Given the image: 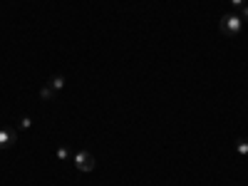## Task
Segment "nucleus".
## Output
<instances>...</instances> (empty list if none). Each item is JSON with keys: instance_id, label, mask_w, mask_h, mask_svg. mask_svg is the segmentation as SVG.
<instances>
[{"instance_id": "nucleus-4", "label": "nucleus", "mask_w": 248, "mask_h": 186, "mask_svg": "<svg viewBox=\"0 0 248 186\" xmlns=\"http://www.w3.org/2000/svg\"><path fill=\"white\" fill-rule=\"evenodd\" d=\"M50 87L57 92V90H62V87H65V75H55L52 79H50Z\"/></svg>"}, {"instance_id": "nucleus-8", "label": "nucleus", "mask_w": 248, "mask_h": 186, "mask_svg": "<svg viewBox=\"0 0 248 186\" xmlns=\"http://www.w3.org/2000/svg\"><path fill=\"white\" fill-rule=\"evenodd\" d=\"M30 127H32V119L30 117H25L23 122H20V129H30Z\"/></svg>"}, {"instance_id": "nucleus-9", "label": "nucleus", "mask_w": 248, "mask_h": 186, "mask_svg": "<svg viewBox=\"0 0 248 186\" xmlns=\"http://www.w3.org/2000/svg\"><path fill=\"white\" fill-rule=\"evenodd\" d=\"M241 15H243V23H248V5L241 8Z\"/></svg>"}, {"instance_id": "nucleus-10", "label": "nucleus", "mask_w": 248, "mask_h": 186, "mask_svg": "<svg viewBox=\"0 0 248 186\" xmlns=\"http://www.w3.org/2000/svg\"><path fill=\"white\" fill-rule=\"evenodd\" d=\"M231 5H233V8H243L246 3H243V0H231Z\"/></svg>"}, {"instance_id": "nucleus-5", "label": "nucleus", "mask_w": 248, "mask_h": 186, "mask_svg": "<svg viewBox=\"0 0 248 186\" xmlns=\"http://www.w3.org/2000/svg\"><path fill=\"white\" fill-rule=\"evenodd\" d=\"M40 99H55V90H52L50 85L40 87Z\"/></svg>"}, {"instance_id": "nucleus-1", "label": "nucleus", "mask_w": 248, "mask_h": 186, "mask_svg": "<svg viewBox=\"0 0 248 186\" xmlns=\"http://www.w3.org/2000/svg\"><path fill=\"white\" fill-rule=\"evenodd\" d=\"M218 28H221V32H223V35L236 37V35L243 30V17H241L238 13H229V15H223V17H221Z\"/></svg>"}, {"instance_id": "nucleus-3", "label": "nucleus", "mask_w": 248, "mask_h": 186, "mask_svg": "<svg viewBox=\"0 0 248 186\" xmlns=\"http://www.w3.org/2000/svg\"><path fill=\"white\" fill-rule=\"evenodd\" d=\"M17 141V132L15 129H0V149H10Z\"/></svg>"}, {"instance_id": "nucleus-7", "label": "nucleus", "mask_w": 248, "mask_h": 186, "mask_svg": "<svg viewBox=\"0 0 248 186\" xmlns=\"http://www.w3.org/2000/svg\"><path fill=\"white\" fill-rule=\"evenodd\" d=\"M67 156H70V149L67 147H60L57 149V159H67Z\"/></svg>"}, {"instance_id": "nucleus-6", "label": "nucleus", "mask_w": 248, "mask_h": 186, "mask_svg": "<svg viewBox=\"0 0 248 186\" xmlns=\"http://www.w3.org/2000/svg\"><path fill=\"white\" fill-rule=\"evenodd\" d=\"M236 152H238V154H243V156L248 154V139H241V141L236 144Z\"/></svg>"}, {"instance_id": "nucleus-2", "label": "nucleus", "mask_w": 248, "mask_h": 186, "mask_svg": "<svg viewBox=\"0 0 248 186\" xmlns=\"http://www.w3.org/2000/svg\"><path fill=\"white\" fill-rule=\"evenodd\" d=\"M94 164H97L94 156H92L90 152H85V149L75 154V169H77L79 174H90V171L94 169Z\"/></svg>"}]
</instances>
